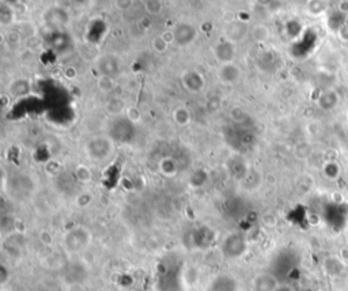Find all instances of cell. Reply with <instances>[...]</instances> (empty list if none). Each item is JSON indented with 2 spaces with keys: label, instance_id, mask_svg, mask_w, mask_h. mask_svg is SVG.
<instances>
[{
  "label": "cell",
  "instance_id": "obj_1",
  "mask_svg": "<svg viewBox=\"0 0 348 291\" xmlns=\"http://www.w3.org/2000/svg\"><path fill=\"white\" fill-rule=\"evenodd\" d=\"M91 240L92 235L90 230L83 226H77L67 231L63 238V246L70 255H78V253L85 252L90 246Z\"/></svg>",
  "mask_w": 348,
  "mask_h": 291
},
{
  "label": "cell",
  "instance_id": "obj_2",
  "mask_svg": "<svg viewBox=\"0 0 348 291\" xmlns=\"http://www.w3.org/2000/svg\"><path fill=\"white\" fill-rule=\"evenodd\" d=\"M248 250V241L244 235L230 233L220 242V255L227 261H236L245 255Z\"/></svg>",
  "mask_w": 348,
  "mask_h": 291
},
{
  "label": "cell",
  "instance_id": "obj_3",
  "mask_svg": "<svg viewBox=\"0 0 348 291\" xmlns=\"http://www.w3.org/2000/svg\"><path fill=\"white\" fill-rule=\"evenodd\" d=\"M241 67L237 66L236 63H226V64H220L218 71H216V77L219 79L220 83L231 86L236 85L241 81Z\"/></svg>",
  "mask_w": 348,
  "mask_h": 291
},
{
  "label": "cell",
  "instance_id": "obj_4",
  "mask_svg": "<svg viewBox=\"0 0 348 291\" xmlns=\"http://www.w3.org/2000/svg\"><path fill=\"white\" fill-rule=\"evenodd\" d=\"M212 55L216 59V62H219L220 64H226V63H233L236 59L237 48L236 42L226 40L223 42L216 44L212 48Z\"/></svg>",
  "mask_w": 348,
  "mask_h": 291
},
{
  "label": "cell",
  "instance_id": "obj_5",
  "mask_svg": "<svg viewBox=\"0 0 348 291\" xmlns=\"http://www.w3.org/2000/svg\"><path fill=\"white\" fill-rule=\"evenodd\" d=\"M280 286L279 279L272 272H264L257 275L252 282V291H276Z\"/></svg>",
  "mask_w": 348,
  "mask_h": 291
},
{
  "label": "cell",
  "instance_id": "obj_6",
  "mask_svg": "<svg viewBox=\"0 0 348 291\" xmlns=\"http://www.w3.org/2000/svg\"><path fill=\"white\" fill-rule=\"evenodd\" d=\"M63 275L67 283L70 285H77V283H83L87 278V270L81 264V263H70L68 266L64 267Z\"/></svg>",
  "mask_w": 348,
  "mask_h": 291
},
{
  "label": "cell",
  "instance_id": "obj_7",
  "mask_svg": "<svg viewBox=\"0 0 348 291\" xmlns=\"http://www.w3.org/2000/svg\"><path fill=\"white\" fill-rule=\"evenodd\" d=\"M98 144L99 147H95L94 144H88V154H90V158L94 159V161H102V159H106L112 153V143L108 139H98Z\"/></svg>",
  "mask_w": 348,
  "mask_h": 291
},
{
  "label": "cell",
  "instance_id": "obj_8",
  "mask_svg": "<svg viewBox=\"0 0 348 291\" xmlns=\"http://www.w3.org/2000/svg\"><path fill=\"white\" fill-rule=\"evenodd\" d=\"M208 291H237V281L230 275L216 276L211 282Z\"/></svg>",
  "mask_w": 348,
  "mask_h": 291
},
{
  "label": "cell",
  "instance_id": "obj_9",
  "mask_svg": "<svg viewBox=\"0 0 348 291\" xmlns=\"http://www.w3.org/2000/svg\"><path fill=\"white\" fill-rule=\"evenodd\" d=\"M95 86H97L98 90L102 93V94H110L114 90V87H116V82H114L112 75L101 74L97 78V81H95Z\"/></svg>",
  "mask_w": 348,
  "mask_h": 291
},
{
  "label": "cell",
  "instance_id": "obj_10",
  "mask_svg": "<svg viewBox=\"0 0 348 291\" xmlns=\"http://www.w3.org/2000/svg\"><path fill=\"white\" fill-rule=\"evenodd\" d=\"M190 112L188 107L178 106L173 110V120L174 123L177 124L178 127H186L190 123Z\"/></svg>",
  "mask_w": 348,
  "mask_h": 291
},
{
  "label": "cell",
  "instance_id": "obj_11",
  "mask_svg": "<svg viewBox=\"0 0 348 291\" xmlns=\"http://www.w3.org/2000/svg\"><path fill=\"white\" fill-rule=\"evenodd\" d=\"M74 177L81 184H88L92 180V170L87 165H78L74 170Z\"/></svg>",
  "mask_w": 348,
  "mask_h": 291
},
{
  "label": "cell",
  "instance_id": "obj_12",
  "mask_svg": "<svg viewBox=\"0 0 348 291\" xmlns=\"http://www.w3.org/2000/svg\"><path fill=\"white\" fill-rule=\"evenodd\" d=\"M251 36L255 41H259V42L266 41V40L269 38V30H268V27H266V26L256 25L252 27Z\"/></svg>",
  "mask_w": 348,
  "mask_h": 291
},
{
  "label": "cell",
  "instance_id": "obj_13",
  "mask_svg": "<svg viewBox=\"0 0 348 291\" xmlns=\"http://www.w3.org/2000/svg\"><path fill=\"white\" fill-rule=\"evenodd\" d=\"M159 169H161V173L170 177L177 173V162L173 158H164L159 164Z\"/></svg>",
  "mask_w": 348,
  "mask_h": 291
},
{
  "label": "cell",
  "instance_id": "obj_14",
  "mask_svg": "<svg viewBox=\"0 0 348 291\" xmlns=\"http://www.w3.org/2000/svg\"><path fill=\"white\" fill-rule=\"evenodd\" d=\"M124 114H125V117H127V120H128L129 123L133 124V125H138V124L142 123V120H143L142 112H140V109H139L138 106L125 107Z\"/></svg>",
  "mask_w": 348,
  "mask_h": 291
},
{
  "label": "cell",
  "instance_id": "obj_15",
  "mask_svg": "<svg viewBox=\"0 0 348 291\" xmlns=\"http://www.w3.org/2000/svg\"><path fill=\"white\" fill-rule=\"evenodd\" d=\"M229 116L231 121H234L236 124H244L248 120V114L241 106H231L229 110Z\"/></svg>",
  "mask_w": 348,
  "mask_h": 291
},
{
  "label": "cell",
  "instance_id": "obj_16",
  "mask_svg": "<svg viewBox=\"0 0 348 291\" xmlns=\"http://www.w3.org/2000/svg\"><path fill=\"white\" fill-rule=\"evenodd\" d=\"M151 48H153V51L155 52V53L164 55L165 52L168 51L169 45H168V42L162 38V36H157L151 40Z\"/></svg>",
  "mask_w": 348,
  "mask_h": 291
},
{
  "label": "cell",
  "instance_id": "obj_17",
  "mask_svg": "<svg viewBox=\"0 0 348 291\" xmlns=\"http://www.w3.org/2000/svg\"><path fill=\"white\" fill-rule=\"evenodd\" d=\"M146 10L153 15H158L164 10V4L161 0H147L146 1Z\"/></svg>",
  "mask_w": 348,
  "mask_h": 291
},
{
  "label": "cell",
  "instance_id": "obj_18",
  "mask_svg": "<svg viewBox=\"0 0 348 291\" xmlns=\"http://www.w3.org/2000/svg\"><path fill=\"white\" fill-rule=\"evenodd\" d=\"M92 201V194H90V192H82V194H79L77 196V199H75V203L78 204V207H81V208H85V207H87V205L91 204Z\"/></svg>",
  "mask_w": 348,
  "mask_h": 291
},
{
  "label": "cell",
  "instance_id": "obj_19",
  "mask_svg": "<svg viewBox=\"0 0 348 291\" xmlns=\"http://www.w3.org/2000/svg\"><path fill=\"white\" fill-rule=\"evenodd\" d=\"M5 40H7V42H8L11 46H18L22 42V34L19 33V31L11 30L7 33Z\"/></svg>",
  "mask_w": 348,
  "mask_h": 291
},
{
  "label": "cell",
  "instance_id": "obj_20",
  "mask_svg": "<svg viewBox=\"0 0 348 291\" xmlns=\"http://www.w3.org/2000/svg\"><path fill=\"white\" fill-rule=\"evenodd\" d=\"M63 75H64V78L68 79V81H74V79H77L78 78V70L75 67L68 66L63 70Z\"/></svg>",
  "mask_w": 348,
  "mask_h": 291
},
{
  "label": "cell",
  "instance_id": "obj_21",
  "mask_svg": "<svg viewBox=\"0 0 348 291\" xmlns=\"http://www.w3.org/2000/svg\"><path fill=\"white\" fill-rule=\"evenodd\" d=\"M162 38H164L165 41L168 42V45H172V44H174V42L177 41V37H175V33L174 31H172V30H166V31H164L162 34Z\"/></svg>",
  "mask_w": 348,
  "mask_h": 291
},
{
  "label": "cell",
  "instance_id": "obj_22",
  "mask_svg": "<svg viewBox=\"0 0 348 291\" xmlns=\"http://www.w3.org/2000/svg\"><path fill=\"white\" fill-rule=\"evenodd\" d=\"M116 5L120 10H128L129 7L132 5V0H117Z\"/></svg>",
  "mask_w": 348,
  "mask_h": 291
},
{
  "label": "cell",
  "instance_id": "obj_23",
  "mask_svg": "<svg viewBox=\"0 0 348 291\" xmlns=\"http://www.w3.org/2000/svg\"><path fill=\"white\" fill-rule=\"evenodd\" d=\"M0 274H1V278H0V281H1V283L4 285V283H7V281H8V276H5L7 274H8V268L3 264V266L0 267Z\"/></svg>",
  "mask_w": 348,
  "mask_h": 291
},
{
  "label": "cell",
  "instance_id": "obj_24",
  "mask_svg": "<svg viewBox=\"0 0 348 291\" xmlns=\"http://www.w3.org/2000/svg\"><path fill=\"white\" fill-rule=\"evenodd\" d=\"M40 237H41V241L44 242V244H48V245L52 244V238L49 237V233H48V231H42Z\"/></svg>",
  "mask_w": 348,
  "mask_h": 291
},
{
  "label": "cell",
  "instance_id": "obj_25",
  "mask_svg": "<svg viewBox=\"0 0 348 291\" xmlns=\"http://www.w3.org/2000/svg\"><path fill=\"white\" fill-rule=\"evenodd\" d=\"M0 101H1V106L5 107L7 105H8V102L11 101V98L8 97V94H1V97H0Z\"/></svg>",
  "mask_w": 348,
  "mask_h": 291
},
{
  "label": "cell",
  "instance_id": "obj_26",
  "mask_svg": "<svg viewBox=\"0 0 348 291\" xmlns=\"http://www.w3.org/2000/svg\"><path fill=\"white\" fill-rule=\"evenodd\" d=\"M276 291H294L291 289V287L288 286V285H280V286L277 287Z\"/></svg>",
  "mask_w": 348,
  "mask_h": 291
},
{
  "label": "cell",
  "instance_id": "obj_27",
  "mask_svg": "<svg viewBox=\"0 0 348 291\" xmlns=\"http://www.w3.org/2000/svg\"><path fill=\"white\" fill-rule=\"evenodd\" d=\"M342 261H348V249L342 250Z\"/></svg>",
  "mask_w": 348,
  "mask_h": 291
}]
</instances>
